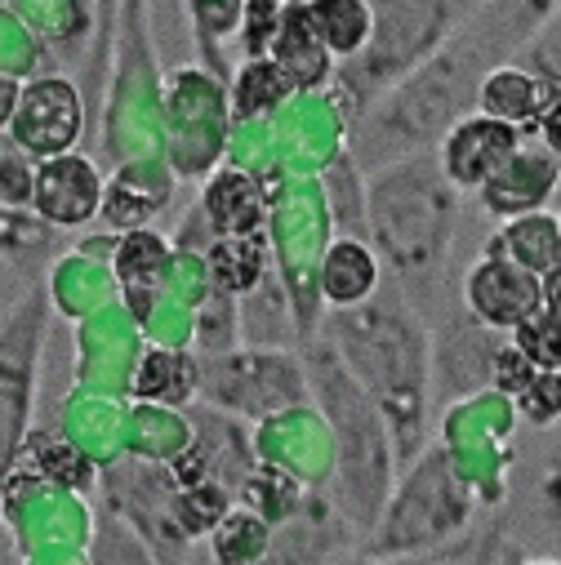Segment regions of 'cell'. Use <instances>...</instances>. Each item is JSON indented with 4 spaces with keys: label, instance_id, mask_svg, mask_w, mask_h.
<instances>
[{
    "label": "cell",
    "instance_id": "obj_8",
    "mask_svg": "<svg viewBox=\"0 0 561 565\" xmlns=\"http://www.w3.org/2000/svg\"><path fill=\"white\" fill-rule=\"evenodd\" d=\"M192 383H197L192 361H183L174 352H152L144 361V370H138V392L152 396V401H188Z\"/></svg>",
    "mask_w": 561,
    "mask_h": 565
},
{
    "label": "cell",
    "instance_id": "obj_12",
    "mask_svg": "<svg viewBox=\"0 0 561 565\" xmlns=\"http://www.w3.org/2000/svg\"><path fill=\"white\" fill-rule=\"evenodd\" d=\"M214 271H219V280L227 290H245L250 280L258 276V249L254 245H245V241H219L214 245Z\"/></svg>",
    "mask_w": 561,
    "mask_h": 565
},
{
    "label": "cell",
    "instance_id": "obj_13",
    "mask_svg": "<svg viewBox=\"0 0 561 565\" xmlns=\"http://www.w3.org/2000/svg\"><path fill=\"white\" fill-rule=\"evenodd\" d=\"M539 111V120H543V129H548V143L561 152V98L557 103H543V107H534Z\"/></svg>",
    "mask_w": 561,
    "mask_h": 565
},
{
    "label": "cell",
    "instance_id": "obj_3",
    "mask_svg": "<svg viewBox=\"0 0 561 565\" xmlns=\"http://www.w3.org/2000/svg\"><path fill=\"white\" fill-rule=\"evenodd\" d=\"M36 205L54 223H81V218H89V210L98 205V179H94V170L85 161H54L50 170H41Z\"/></svg>",
    "mask_w": 561,
    "mask_h": 565
},
{
    "label": "cell",
    "instance_id": "obj_7",
    "mask_svg": "<svg viewBox=\"0 0 561 565\" xmlns=\"http://www.w3.org/2000/svg\"><path fill=\"white\" fill-rule=\"evenodd\" d=\"M205 201H210V214H214V223H219L223 232H245V227L258 223V192H254V183L241 179V174H223V179L210 188Z\"/></svg>",
    "mask_w": 561,
    "mask_h": 565
},
{
    "label": "cell",
    "instance_id": "obj_2",
    "mask_svg": "<svg viewBox=\"0 0 561 565\" xmlns=\"http://www.w3.org/2000/svg\"><path fill=\"white\" fill-rule=\"evenodd\" d=\"M512 148H517V134L504 120H477L451 138L446 161H451V174L459 183H481L512 161Z\"/></svg>",
    "mask_w": 561,
    "mask_h": 565
},
{
    "label": "cell",
    "instance_id": "obj_10",
    "mask_svg": "<svg viewBox=\"0 0 561 565\" xmlns=\"http://www.w3.org/2000/svg\"><path fill=\"white\" fill-rule=\"evenodd\" d=\"M534 94H539V89H534L526 76L504 72V76H495V81L486 85V111H490L495 120H521V116H530V111L539 107Z\"/></svg>",
    "mask_w": 561,
    "mask_h": 565
},
{
    "label": "cell",
    "instance_id": "obj_4",
    "mask_svg": "<svg viewBox=\"0 0 561 565\" xmlns=\"http://www.w3.org/2000/svg\"><path fill=\"white\" fill-rule=\"evenodd\" d=\"M272 50H276L272 63L286 72L290 85H313V81H321L326 67H330V50L317 41V32H313L304 6H290L286 14H280V32H276V45H272Z\"/></svg>",
    "mask_w": 561,
    "mask_h": 565
},
{
    "label": "cell",
    "instance_id": "obj_9",
    "mask_svg": "<svg viewBox=\"0 0 561 565\" xmlns=\"http://www.w3.org/2000/svg\"><path fill=\"white\" fill-rule=\"evenodd\" d=\"M295 85L286 81V72H280L272 58H254L245 72H241V85H236V103L241 111H267L276 107L280 98H286Z\"/></svg>",
    "mask_w": 561,
    "mask_h": 565
},
{
    "label": "cell",
    "instance_id": "obj_6",
    "mask_svg": "<svg viewBox=\"0 0 561 565\" xmlns=\"http://www.w3.org/2000/svg\"><path fill=\"white\" fill-rule=\"evenodd\" d=\"M321 280H326V295L330 299L352 303V299H361L374 286V258L361 245H335L330 258H326Z\"/></svg>",
    "mask_w": 561,
    "mask_h": 565
},
{
    "label": "cell",
    "instance_id": "obj_14",
    "mask_svg": "<svg viewBox=\"0 0 561 565\" xmlns=\"http://www.w3.org/2000/svg\"><path fill=\"white\" fill-rule=\"evenodd\" d=\"M548 299H552V308H557V317H561V263H557V271H552V286H548Z\"/></svg>",
    "mask_w": 561,
    "mask_h": 565
},
{
    "label": "cell",
    "instance_id": "obj_5",
    "mask_svg": "<svg viewBox=\"0 0 561 565\" xmlns=\"http://www.w3.org/2000/svg\"><path fill=\"white\" fill-rule=\"evenodd\" d=\"M308 23L330 54H357L370 36V6L366 0H308Z\"/></svg>",
    "mask_w": 561,
    "mask_h": 565
},
{
    "label": "cell",
    "instance_id": "obj_1",
    "mask_svg": "<svg viewBox=\"0 0 561 565\" xmlns=\"http://www.w3.org/2000/svg\"><path fill=\"white\" fill-rule=\"evenodd\" d=\"M81 129V107L76 94L59 81L36 85L19 111V143L36 157H59L72 148V138Z\"/></svg>",
    "mask_w": 561,
    "mask_h": 565
},
{
    "label": "cell",
    "instance_id": "obj_11",
    "mask_svg": "<svg viewBox=\"0 0 561 565\" xmlns=\"http://www.w3.org/2000/svg\"><path fill=\"white\" fill-rule=\"evenodd\" d=\"M517 343L539 370H561V317H526Z\"/></svg>",
    "mask_w": 561,
    "mask_h": 565
}]
</instances>
